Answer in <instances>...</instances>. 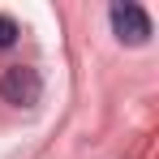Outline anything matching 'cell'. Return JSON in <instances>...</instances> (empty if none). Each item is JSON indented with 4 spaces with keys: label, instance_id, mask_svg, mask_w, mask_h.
I'll return each mask as SVG.
<instances>
[{
    "label": "cell",
    "instance_id": "1",
    "mask_svg": "<svg viewBox=\"0 0 159 159\" xmlns=\"http://www.w3.org/2000/svg\"><path fill=\"white\" fill-rule=\"evenodd\" d=\"M39 95H43V78H39V69H30V65H13V69H4V78H0V99H4V103H13V107H34Z\"/></svg>",
    "mask_w": 159,
    "mask_h": 159
},
{
    "label": "cell",
    "instance_id": "3",
    "mask_svg": "<svg viewBox=\"0 0 159 159\" xmlns=\"http://www.w3.org/2000/svg\"><path fill=\"white\" fill-rule=\"evenodd\" d=\"M17 34H22V30H17V22L0 13V48H13V43H17Z\"/></svg>",
    "mask_w": 159,
    "mask_h": 159
},
{
    "label": "cell",
    "instance_id": "2",
    "mask_svg": "<svg viewBox=\"0 0 159 159\" xmlns=\"http://www.w3.org/2000/svg\"><path fill=\"white\" fill-rule=\"evenodd\" d=\"M112 30H116V39L120 43H146L151 39V17H146V9L142 4H112Z\"/></svg>",
    "mask_w": 159,
    "mask_h": 159
}]
</instances>
